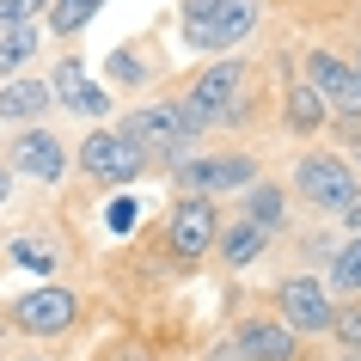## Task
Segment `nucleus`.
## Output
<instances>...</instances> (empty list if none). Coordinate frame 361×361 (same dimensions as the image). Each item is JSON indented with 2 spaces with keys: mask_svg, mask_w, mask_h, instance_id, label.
I'll return each mask as SVG.
<instances>
[{
  "mask_svg": "<svg viewBox=\"0 0 361 361\" xmlns=\"http://www.w3.org/2000/svg\"><path fill=\"white\" fill-rule=\"evenodd\" d=\"M257 0H184V43L202 56H227L251 37Z\"/></svg>",
  "mask_w": 361,
  "mask_h": 361,
  "instance_id": "nucleus-1",
  "label": "nucleus"
},
{
  "mask_svg": "<svg viewBox=\"0 0 361 361\" xmlns=\"http://www.w3.org/2000/svg\"><path fill=\"white\" fill-rule=\"evenodd\" d=\"M239 80H245V61L239 56H221L214 68H202V74L184 86V98H178L184 129L202 135V129H214V123H227V104L239 98Z\"/></svg>",
  "mask_w": 361,
  "mask_h": 361,
  "instance_id": "nucleus-2",
  "label": "nucleus"
},
{
  "mask_svg": "<svg viewBox=\"0 0 361 361\" xmlns=\"http://www.w3.org/2000/svg\"><path fill=\"white\" fill-rule=\"evenodd\" d=\"M294 196L312 202L319 214H349V202L361 196V178L343 153H300L294 166Z\"/></svg>",
  "mask_w": 361,
  "mask_h": 361,
  "instance_id": "nucleus-3",
  "label": "nucleus"
},
{
  "mask_svg": "<svg viewBox=\"0 0 361 361\" xmlns=\"http://www.w3.org/2000/svg\"><path fill=\"white\" fill-rule=\"evenodd\" d=\"M123 135L135 141L141 159H171V166H184V159H190V141H196V135L184 129L178 104H141V111H129L123 116Z\"/></svg>",
  "mask_w": 361,
  "mask_h": 361,
  "instance_id": "nucleus-4",
  "label": "nucleus"
},
{
  "mask_svg": "<svg viewBox=\"0 0 361 361\" xmlns=\"http://www.w3.org/2000/svg\"><path fill=\"white\" fill-rule=\"evenodd\" d=\"M178 171V196H233V190H251L257 184V159L251 153H190Z\"/></svg>",
  "mask_w": 361,
  "mask_h": 361,
  "instance_id": "nucleus-5",
  "label": "nucleus"
},
{
  "mask_svg": "<svg viewBox=\"0 0 361 361\" xmlns=\"http://www.w3.org/2000/svg\"><path fill=\"white\" fill-rule=\"evenodd\" d=\"M276 319H282L294 337H319V331H331V319H337V300H331L324 282H312V276H288V282H276Z\"/></svg>",
  "mask_w": 361,
  "mask_h": 361,
  "instance_id": "nucleus-6",
  "label": "nucleus"
},
{
  "mask_svg": "<svg viewBox=\"0 0 361 361\" xmlns=\"http://www.w3.org/2000/svg\"><path fill=\"white\" fill-rule=\"evenodd\" d=\"M166 245L178 257H209L221 245V209L209 196H178L171 214H166Z\"/></svg>",
  "mask_w": 361,
  "mask_h": 361,
  "instance_id": "nucleus-7",
  "label": "nucleus"
},
{
  "mask_svg": "<svg viewBox=\"0 0 361 361\" xmlns=\"http://www.w3.org/2000/svg\"><path fill=\"white\" fill-rule=\"evenodd\" d=\"M306 86L331 104V116H343V123H361V68L343 56H306Z\"/></svg>",
  "mask_w": 361,
  "mask_h": 361,
  "instance_id": "nucleus-8",
  "label": "nucleus"
},
{
  "mask_svg": "<svg viewBox=\"0 0 361 361\" xmlns=\"http://www.w3.org/2000/svg\"><path fill=\"white\" fill-rule=\"evenodd\" d=\"M141 166H147V159L135 153V141H129L123 129H98V135L80 141V171L98 178V184H135Z\"/></svg>",
  "mask_w": 361,
  "mask_h": 361,
  "instance_id": "nucleus-9",
  "label": "nucleus"
},
{
  "mask_svg": "<svg viewBox=\"0 0 361 361\" xmlns=\"http://www.w3.org/2000/svg\"><path fill=\"white\" fill-rule=\"evenodd\" d=\"M74 319H80V294H68V288H31V294L13 300V324L31 331V337H56Z\"/></svg>",
  "mask_w": 361,
  "mask_h": 361,
  "instance_id": "nucleus-10",
  "label": "nucleus"
},
{
  "mask_svg": "<svg viewBox=\"0 0 361 361\" xmlns=\"http://www.w3.org/2000/svg\"><path fill=\"white\" fill-rule=\"evenodd\" d=\"M6 153H13V171L31 178V184H56L61 171H68V147H61L49 129H19Z\"/></svg>",
  "mask_w": 361,
  "mask_h": 361,
  "instance_id": "nucleus-11",
  "label": "nucleus"
},
{
  "mask_svg": "<svg viewBox=\"0 0 361 361\" xmlns=\"http://www.w3.org/2000/svg\"><path fill=\"white\" fill-rule=\"evenodd\" d=\"M56 111V92H49V80L37 74H19L0 86V123H19V129H37L43 116Z\"/></svg>",
  "mask_w": 361,
  "mask_h": 361,
  "instance_id": "nucleus-12",
  "label": "nucleus"
},
{
  "mask_svg": "<svg viewBox=\"0 0 361 361\" xmlns=\"http://www.w3.org/2000/svg\"><path fill=\"white\" fill-rule=\"evenodd\" d=\"M239 349H245V361H294L300 355V337L288 331L282 319H251V324H239Z\"/></svg>",
  "mask_w": 361,
  "mask_h": 361,
  "instance_id": "nucleus-13",
  "label": "nucleus"
},
{
  "mask_svg": "<svg viewBox=\"0 0 361 361\" xmlns=\"http://www.w3.org/2000/svg\"><path fill=\"white\" fill-rule=\"evenodd\" d=\"M49 92H56V104H61V111H74V116H104V111H111V98H104V92L92 86V80H86V68H80L74 56H68V61L56 68Z\"/></svg>",
  "mask_w": 361,
  "mask_h": 361,
  "instance_id": "nucleus-14",
  "label": "nucleus"
},
{
  "mask_svg": "<svg viewBox=\"0 0 361 361\" xmlns=\"http://www.w3.org/2000/svg\"><path fill=\"white\" fill-rule=\"evenodd\" d=\"M264 245H269V233L257 227V221H245V214H239V221H227V227H221V257H227L233 269H251L257 264V257H264Z\"/></svg>",
  "mask_w": 361,
  "mask_h": 361,
  "instance_id": "nucleus-15",
  "label": "nucleus"
},
{
  "mask_svg": "<svg viewBox=\"0 0 361 361\" xmlns=\"http://www.w3.org/2000/svg\"><path fill=\"white\" fill-rule=\"evenodd\" d=\"M245 221H257L264 233H282L288 227V196H282V184H251L245 190Z\"/></svg>",
  "mask_w": 361,
  "mask_h": 361,
  "instance_id": "nucleus-16",
  "label": "nucleus"
},
{
  "mask_svg": "<svg viewBox=\"0 0 361 361\" xmlns=\"http://www.w3.org/2000/svg\"><path fill=\"white\" fill-rule=\"evenodd\" d=\"M37 43H43V31H37V25L0 31V74H6V80H19L25 68H31V56H37Z\"/></svg>",
  "mask_w": 361,
  "mask_h": 361,
  "instance_id": "nucleus-17",
  "label": "nucleus"
},
{
  "mask_svg": "<svg viewBox=\"0 0 361 361\" xmlns=\"http://www.w3.org/2000/svg\"><path fill=\"white\" fill-rule=\"evenodd\" d=\"M324 116H331V104H324V98L300 80V86L288 92V129H294V135H319V129H324Z\"/></svg>",
  "mask_w": 361,
  "mask_h": 361,
  "instance_id": "nucleus-18",
  "label": "nucleus"
},
{
  "mask_svg": "<svg viewBox=\"0 0 361 361\" xmlns=\"http://www.w3.org/2000/svg\"><path fill=\"white\" fill-rule=\"evenodd\" d=\"M331 294H361V233L331 251Z\"/></svg>",
  "mask_w": 361,
  "mask_h": 361,
  "instance_id": "nucleus-19",
  "label": "nucleus"
},
{
  "mask_svg": "<svg viewBox=\"0 0 361 361\" xmlns=\"http://www.w3.org/2000/svg\"><path fill=\"white\" fill-rule=\"evenodd\" d=\"M98 6H104V0H56V6H49V31H56V37H74V31L92 25Z\"/></svg>",
  "mask_w": 361,
  "mask_h": 361,
  "instance_id": "nucleus-20",
  "label": "nucleus"
},
{
  "mask_svg": "<svg viewBox=\"0 0 361 361\" xmlns=\"http://www.w3.org/2000/svg\"><path fill=\"white\" fill-rule=\"evenodd\" d=\"M331 337H337L343 349H349V355H355V349H361V300L337 306V319H331Z\"/></svg>",
  "mask_w": 361,
  "mask_h": 361,
  "instance_id": "nucleus-21",
  "label": "nucleus"
},
{
  "mask_svg": "<svg viewBox=\"0 0 361 361\" xmlns=\"http://www.w3.org/2000/svg\"><path fill=\"white\" fill-rule=\"evenodd\" d=\"M49 0H0V31H19V25H37V13Z\"/></svg>",
  "mask_w": 361,
  "mask_h": 361,
  "instance_id": "nucleus-22",
  "label": "nucleus"
},
{
  "mask_svg": "<svg viewBox=\"0 0 361 361\" xmlns=\"http://www.w3.org/2000/svg\"><path fill=\"white\" fill-rule=\"evenodd\" d=\"M111 80H123V86H141V80H147V68H141L129 49H116V56H111Z\"/></svg>",
  "mask_w": 361,
  "mask_h": 361,
  "instance_id": "nucleus-23",
  "label": "nucleus"
},
{
  "mask_svg": "<svg viewBox=\"0 0 361 361\" xmlns=\"http://www.w3.org/2000/svg\"><path fill=\"white\" fill-rule=\"evenodd\" d=\"M13 257H19V264H37V269L49 264V251H43L37 239H19V245H13Z\"/></svg>",
  "mask_w": 361,
  "mask_h": 361,
  "instance_id": "nucleus-24",
  "label": "nucleus"
},
{
  "mask_svg": "<svg viewBox=\"0 0 361 361\" xmlns=\"http://www.w3.org/2000/svg\"><path fill=\"white\" fill-rule=\"evenodd\" d=\"M209 361H245V349H239V343H221V349H214Z\"/></svg>",
  "mask_w": 361,
  "mask_h": 361,
  "instance_id": "nucleus-25",
  "label": "nucleus"
},
{
  "mask_svg": "<svg viewBox=\"0 0 361 361\" xmlns=\"http://www.w3.org/2000/svg\"><path fill=\"white\" fill-rule=\"evenodd\" d=\"M343 221H349V233H361V196L349 202V214H343Z\"/></svg>",
  "mask_w": 361,
  "mask_h": 361,
  "instance_id": "nucleus-26",
  "label": "nucleus"
},
{
  "mask_svg": "<svg viewBox=\"0 0 361 361\" xmlns=\"http://www.w3.org/2000/svg\"><path fill=\"white\" fill-rule=\"evenodd\" d=\"M6 190H13V166H0V209H6Z\"/></svg>",
  "mask_w": 361,
  "mask_h": 361,
  "instance_id": "nucleus-27",
  "label": "nucleus"
},
{
  "mask_svg": "<svg viewBox=\"0 0 361 361\" xmlns=\"http://www.w3.org/2000/svg\"><path fill=\"white\" fill-rule=\"evenodd\" d=\"M349 135H355V159H361V123H349Z\"/></svg>",
  "mask_w": 361,
  "mask_h": 361,
  "instance_id": "nucleus-28",
  "label": "nucleus"
},
{
  "mask_svg": "<svg viewBox=\"0 0 361 361\" xmlns=\"http://www.w3.org/2000/svg\"><path fill=\"white\" fill-rule=\"evenodd\" d=\"M343 361H361V349H355V355H343Z\"/></svg>",
  "mask_w": 361,
  "mask_h": 361,
  "instance_id": "nucleus-29",
  "label": "nucleus"
},
{
  "mask_svg": "<svg viewBox=\"0 0 361 361\" xmlns=\"http://www.w3.org/2000/svg\"><path fill=\"white\" fill-rule=\"evenodd\" d=\"M25 361H37V355H25Z\"/></svg>",
  "mask_w": 361,
  "mask_h": 361,
  "instance_id": "nucleus-30",
  "label": "nucleus"
}]
</instances>
